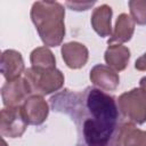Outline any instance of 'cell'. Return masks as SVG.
<instances>
[{
	"label": "cell",
	"mask_w": 146,
	"mask_h": 146,
	"mask_svg": "<svg viewBox=\"0 0 146 146\" xmlns=\"http://www.w3.org/2000/svg\"><path fill=\"white\" fill-rule=\"evenodd\" d=\"M51 108L66 114L78 130V146H116L122 114L114 97L97 88L65 89L50 99Z\"/></svg>",
	"instance_id": "cell-1"
},
{
	"label": "cell",
	"mask_w": 146,
	"mask_h": 146,
	"mask_svg": "<svg viewBox=\"0 0 146 146\" xmlns=\"http://www.w3.org/2000/svg\"><path fill=\"white\" fill-rule=\"evenodd\" d=\"M65 9L57 1H36L31 8V19L46 47L59 46L65 36Z\"/></svg>",
	"instance_id": "cell-2"
},
{
	"label": "cell",
	"mask_w": 146,
	"mask_h": 146,
	"mask_svg": "<svg viewBox=\"0 0 146 146\" xmlns=\"http://www.w3.org/2000/svg\"><path fill=\"white\" fill-rule=\"evenodd\" d=\"M32 95H50L58 91L64 86V74L58 68L54 70H40L35 67H29L24 72Z\"/></svg>",
	"instance_id": "cell-3"
},
{
	"label": "cell",
	"mask_w": 146,
	"mask_h": 146,
	"mask_svg": "<svg viewBox=\"0 0 146 146\" xmlns=\"http://www.w3.org/2000/svg\"><path fill=\"white\" fill-rule=\"evenodd\" d=\"M120 113L128 122L143 124L146 122V94L140 88L123 92L116 100Z\"/></svg>",
	"instance_id": "cell-4"
},
{
	"label": "cell",
	"mask_w": 146,
	"mask_h": 146,
	"mask_svg": "<svg viewBox=\"0 0 146 146\" xmlns=\"http://www.w3.org/2000/svg\"><path fill=\"white\" fill-rule=\"evenodd\" d=\"M27 121L22 106L3 107L0 113V132L3 137L18 138L25 132Z\"/></svg>",
	"instance_id": "cell-5"
},
{
	"label": "cell",
	"mask_w": 146,
	"mask_h": 146,
	"mask_svg": "<svg viewBox=\"0 0 146 146\" xmlns=\"http://www.w3.org/2000/svg\"><path fill=\"white\" fill-rule=\"evenodd\" d=\"M31 95L32 90L26 79L22 76L7 81L1 88V97L5 107L21 106Z\"/></svg>",
	"instance_id": "cell-6"
},
{
	"label": "cell",
	"mask_w": 146,
	"mask_h": 146,
	"mask_svg": "<svg viewBox=\"0 0 146 146\" xmlns=\"http://www.w3.org/2000/svg\"><path fill=\"white\" fill-rule=\"evenodd\" d=\"M21 106L29 124L40 125L48 117L49 105L40 95H31Z\"/></svg>",
	"instance_id": "cell-7"
},
{
	"label": "cell",
	"mask_w": 146,
	"mask_h": 146,
	"mask_svg": "<svg viewBox=\"0 0 146 146\" xmlns=\"http://www.w3.org/2000/svg\"><path fill=\"white\" fill-rule=\"evenodd\" d=\"M90 81L94 86L105 91H114L120 83V76L112 67L97 64L90 71Z\"/></svg>",
	"instance_id": "cell-8"
},
{
	"label": "cell",
	"mask_w": 146,
	"mask_h": 146,
	"mask_svg": "<svg viewBox=\"0 0 146 146\" xmlns=\"http://www.w3.org/2000/svg\"><path fill=\"white\" fill-rule=\"evenodd\" d=\"M60 54L66 66L72 70H78L83 67L89 58V51L87 47L78 41H71L64 43L62 46Z\"/></svg>",
	"instance_id": "cell-9"
},
{
	"label": "cell",
	"mask_w": 146,
	"mask_h": 146,
	"mask_svg": "<svg viewBox=\"0 0 146 146\" xmlns=\"http://www.w3.org/2000/svg\"><path fill=\"white\" fill-rule=\"evenodd\" d=\"M0 68L3 78L7 81L21 78L24 72V60L19 51L14 49H7L1 55Z\"/></svg>",
	"instance_id": "cell-10"
},
{
	"label": "cell",
	"mask_w": 146,
	"mask_h": 146,
	"mask_svg": "<svg viewBox=\"0 0 146 146\" xmlns=\"http://www.w3.org/2000/svg\"><path fill=\"white\" fill-rule=\"evenodd\" d=\"M112 15L113 10L108 5L96 7L91 14V26L94 31L102 38L112 35Z\"/></svg>",
	"instance_id": "cell-11"
},
{
	"label": "cell",
	"mask_w": 146,
	"mask_h": 146,
	"mask_svg": "<svg viewBox=\"0 0 146 146\" xmlns=\"http://www.w3.org/2000/svg\"><path fill=\"white\" fill-rule=\"evenodd\" d=\"M135 32V22L128 14H120L116 18L114 32L108 39L107 43L111 44H121L123 42H128Z\"/></svg>",
	"instance_id": "cell-12"
},
{
	"label": "cell",
	"mask_w": 146,
	"mask_h": 146,
	"mask_svg": "<svg viewBox=\"0 0 146 146\" xmlns=\"http://www.w3.org/2000/svg\"><path fill=\"white\" fill-rule=\"evenodd\" d=\"M116 146H146V131L131 122H124L116 139Z\"/></svg>",
	"instance_id": "cell-13"
},
{
	"label": "cell",
	"mask_w": 146,
	"mask_h": 146,
	"mask_svg": "<svg viewBox=\"0 0 146 146\" xmlns=\"http://www.w3.org/2000/svg\"><path fill=\"white\" fill-rule=\"evenodd\" d=\"M105 62L107 66L112 67L114 71H123L130 60V50L128 47L122 44H111L104 54Z\"/></svg>",
	"instance_id": "cell-14"
},
{
	"label": "cell",
	"mask_w": 146,
	"mask_h": 146,
	"mask_svg": "<svg viewBox=\"0 0 146 146\" xmlns=\"http://www.w3.org/2000/svg\"><path fill=\"white\" fill-rule=\"evenodd\" d=\"M32 67L40 70H54L56 68V58L52 51L48 47H38L32 50L30 55Z\"/></svg>",
	"instance_id": "cell-15"
},
{
	"label": "cell",
	"mask_w": 146,
	"mask_h": 146,
	"mask_svg": "<svg viewBox=\"0 0 146 146\" xmlns=\"http://www.w3.org/2000/svg\"><path fill=\"white\" fill-rule=\"evenodd\" d=\"M128 5L133 22L138 25H146V0H130Z\"/></svg>",
	"instance_id": "cell-16"
},
{
	"label": "cell",
	"mask_w": 146,
	"mask_h": 146,
	"mask_svg": "<svg viewBox=\"0 0 146 146\" xmlns=\"http://www.w3.org/2000/svg\"><path fill=\"white\" fill-rule=\"evenodd\" d=\"M65 5L71 8L72 10H76V11H81V10H87L90 7H92L95 5V1H89V2H80V1H66Z\"/></svg>",
	"instance_id": "cell-17"
},
{
	"label": "cell",
	"mask_w": 146,
	"mask_h": 146,
	"mask_svg": "<svg viewBox=\"0 0 146 146\" xmlns=\"http://www.w3.org/2000/svg\"><path fill=\"white\" fill-rule=\"evenodd\" d=\"M135 68L138 71H146V52L143 54L135 62Z\"/></svg>",
	"instance_id": "cell-18"
},
{
	"label": "cell",
	"mask_w": 146,
	"mask_h": 146,
	"mask_svg": "<svg viewBox=\"0 0 146 146\" xmlns=\"http://www.w3.org/2000/svg\"><path fill=\"white\" fill-rule=\"evenodd\" d=\"M139 88L146 94V76H144V78L140 79V81H139Z\"/></svg>",
	"instance_id": "cell-19"
}]
</instances>
